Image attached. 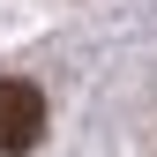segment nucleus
<instances>
[{
    "label": "nucleus",
    "instance_id": "obj_1",
    "mask_svg": "<svg viewBox=\"0 0 157 157\" xmlns=\"http://www.w3.org/2000/svg\"><path fill=\"white\" fill-rule=\"evenodd\" d=\"M45 135V97L37 82H0V157H23Z\"/></svg>",
    "mask_w": 157,
    "mask_h": 157
}]
</instances>
